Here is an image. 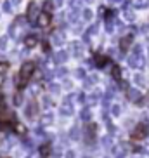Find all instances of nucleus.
<instances>
[{"mask_svg": "<svg viewBox=\"0 0 149 158\" xmlns=\"http://www.w3.org/2000/svg\"><path fill=\"white\" fill-rule=\"evenodd\" d=\"M35 70H37V64L33 61H26L23 63V66L19 68V73L16 77V87L18 89H24L28 85V82L31 80V77L35 75Z\"/></svg>", "mask_w": 149, "mask_h": 158, "instance_id": "1", "label": "nucleus"}, {"mask_svg": "<svg viewBox=\"0 0 149 158\" xmlns=\"http://www.w3.org/2000/svg\"><path fill=\"white\" fill-rule=\"evenodd\" d=\"M147 125L146 123H139V125L135 127L134 130H132V134H130V137L134 141H140V139H144L146 135H147Z\"/></svg>", "mask_w": 149, "mask_h": 158, "instance_id": "2", "label": "nucleus"}, {"mask_svg": "<svg viewBox=\"0 0 149 158\" xmlns=\"http://www.w3.org/2000/svg\"><path fill=\"white\" fill-rule=\"evenodd\" d=\"M37 23H38L40 28H49L50 23H52V12H50V10H42V12L38 14Z\"/></svg>", "mask_w": 149, "mask_h": 158, "instance_id": "3", "label": "nucleus"}, {"mask_svg": "<svg viewBox=\"0 0 149 158\" xmlns=\"http://www.w3.org/2000/svg\"><path fill=\"white\" fill-rule=\"evenodd\" d=\"M38 9H37V5L35 4H30V7H28V19L30 21H33V19H38Z\"/></svg>", "mask_w": 149, "mask_h": 158, "instance_id": "4", "label": "nucleus"}, {"mask_svg": "<svg viewBox=\"0 0 149 158\" xmlns=\"http://www.w3.org/2000/svg\"><path fill=\"white\" fill-rule=\"evenodd\" d=\"M130 45H132V37H130V35H127V37H123V38H121L120 49H121L123 52H127V51H128V47H130Z\"/></svg>", "mask_w": 149, "mask_h": 158, "instance_id": "5", "label": "nucleus"}, {"mask_svg": "<svg viewBox=\"0 0 149 158\" xmlns=\"http://www.w3.org/2000/svg\"><path fill=\"white\" fill-rule=\"evenodd\" d=\"M95 64L97 66H106L107 63H109V59H107V56H104V54H95Z\"/></svg>", "mask_w": 149, "mask_h": 158, "instance_id": "6", "label": "nucleus"}, {"mask_svg": "<svg viewBox=\"0 0 149 158\" xmlns=\"http://www.w3.org/2000/svg\"><path fill=\"white\" fill-rule=\"evenodd\" d=\"M12 130H14L16 134H21V135H24V134H26V127H24L23 123H19V122H16V123H14Z\"/></svg>", "mask_w": 149, "mask_h": 158, "instance_id": "7", "label": "nucleus"}, {"mask_svg": "<svg viewBox=\"0 0 149 158\" xmlns=\"http://www.w3.org/2000/svg\"><path fill=\"white\" fill-rule=\"evenodd\" d=\"M40 155H42V158L49 156L50 155V144H43L42 148H40Z\"/></svg>", "mask_w": 149, "mask_h": 158, "instance_id": "8", "label": "nucleus"}, {"mask_svg": "<svg viewBox=\"0 0 149 158\" xmlns=\"http://www.w3.org/2000/svg\"><path fill=\"white\" fill-rule=\"evenodd\" d=\"M24 44H26V47H35L38 44V40H37V37H26Z\"/></svg>", "mask_w": 149, "mask_h": 158, "instance_id": "9", "label": "nucleus"}, {"mask_svg": "<svg viewBox=\"0 0 149 158\" xmlns=\"http://www.w3.org/2000/svg\"><path fill=\"white\" fill-rule=\"evenodd\" d=\"M9 70V63H4V61H0V75H5Z\"/></svg>", "mask_w": 149, "mask_h": 158, "instance_id": "10", "label": "nucleus"}, {"mask_svg": "<svg viewBox=\"0 0 149 158\" xmlns=\"http://www.w3.org/2000/svg\"><path fill=\"white\" fill-rule=\"evenodd\" d=\"M113 77H115V78H118V80L121 78V71H120V68H118V66H115V68H113Z\"/></svg>", "mask_w": 149, "mask_h": 158, "instance_id": "11", "label": "nucleus"}, {"mask_svg": "<svg viewBox=\"0 0 149 158\" xmlns=\"http://www.w3.org/2000/svg\"><path fill=\"white\" fill-rule=\"evenodd\" d=\"M0 99H2V87H0Z\"/></svg>", "mask_w": 149, "mask_h": 158, "instance_id": "12", "label": "nucleus"}]
</instances>
